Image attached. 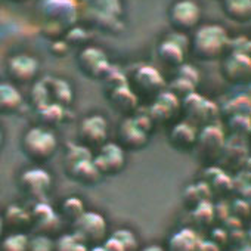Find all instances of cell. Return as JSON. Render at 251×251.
<instances>
[{"label": "cell", "instance_id": "7a4b0ae2", "mask_svg": "<svg viewBox=\"0 0 251 251\" xmlns=\"http://www.w3.org/2000/svg\"><path fill=\"white\" fill-rule=\"evenodd\" d=\"M23 154L36 166H42L53 158L58 151V138L52 129L43 126H33L21 138Z\"/></svg>", "mask_w": 251, "mask_h": 251}, {"label": "cell", "instance_id": "8992f818", "mask_svg": "<svg viewBox=\"0 0 251 251\" xmlns=\"http://www.w3.org/2000/svg\"><path fill=\"white\" fill-rule=\"evenodd\" d=\"M167 18L175 33L188 34L198 27L201 21V8L194 0H177L170 6Z\"/></svg>", "mask_w": 251, "mask_h": 251}, {"label": "cell", "instance_id": "d6986e66", "mask_svg": "<svg viewBox=\"0 0 251 251\" xmlns=\"http://www.w3.org/2000/svg\"><path fill=\"white\" fill-rule=\"evenodd\" d=\"M30 216H31V225L39 227L40 233L45 235H49L52 230H55L61 219V216L46 201L36 202L34 207L30 210Z\"/></svg>", "mask_w": 251, "mask_h": 251}, {"label": "cell", "instance_id": "3957f363", "mask_svg": "<svg viewBox=\"0 0 251 251\" xmlns=\"http://www.w3.org/2000/svg\"><path fill=\"white\" fill-rule=\"evenodd\" d=\"M65 173L81 185H95L102 177L93 164L92 151L83 145L70 147L65 157Z\"/></svg>", "mask_w": 251, "mask_h": 251}, {"label": "cell", "instance_id": "d4e9b609", "mask_svg": "<svg viewBox=\"0 0 251 251\" xmlns=\"http://www.w3.org/2000/svg\"><path fill=\"white\" fill-rule=\"evenodd\" d=\"M30 236L25 232H11L0 239V251H27Z\"/></svg>", "mask_w": 251, "mask_h": 251}, {"label": "cell", "instance_id": "f546056e", "mask_svg": "<svg viewBox=\"0 0 251 251\" xmlns=\"http://www.w3.org/2000/svg\"><path fill=\"white\" fill-rule=\"evenodd\" d=\"M112 236L121 244V247L124 248V251H139L138 250V247H139L138 238H136V235L132 230L123 227V229L115 230L112 233Z\"/></svg>", "mask_w": 251, "mask_h": 251}, {"label": "cell", "instance_id": "277c9868", "mask_svg": "<svg viewBox=\"0 0 251 251\" xmlns=\"http://www.w3.org/2000/svg\"><path fill=\"white\" fill-rule=\"evenodd\" d=\"M40 11L46 27L56 34H65L78 14L75 0H42Z\"/></svg>", "mask_w": 251, "mask_h": 251}, {"label": "cell", "instance_id": "e575fe53", "mask_svg": "<svg viewBox=\"0 0 251 251\" xmlns=\"http://www.w3.org/2000/svg\"><path fill=\"white\" fill-rule=\"evenodd\" d=\"M139 251H164V248L160 247V245H148V247H145V248H142Z\"/></svg>", "mask_w": 251, "mask_h": 251}, {"label": "cell", "instance_id": "6da1fadb", "mask_svg": "<svg viewBox=\"0 0 251 251\" xmlns=\"http://www.w3.org/2000/svg\"><path fill=\"white\" fill-rule=\"evenodd\" d=\"M227 31L217 24L197 27L192 39L189 40V49L200 61H216L225 56L227 52Z\"/></svg>", "mask_w": 251, "mask_h": 251}, {"label": "cell", "instance_id": "f1b7e54d", "mask_svg": "<svg viewBox=\"0 0 251 251\" xmlns=\"http://www.w3.org/2000/svg\"><path fill=\"white\" fill-rule=\"evenodd\" d=\"M87 245L74 233H64L53 241V251H87Z\"/></svg>", "mask_w": 251, "mask_h": 251}, {"label": "cell", "instance_id": "4316f807", "mask_svg": "<svg viewBox=\"0 0 251 251\" xmlns=\"http://www.w3.org/2000/svg\"><path fill=\"white\" fill-rule=\"evenodd\" d=\"M86 211L84 208V202L78 198V197H68L62 201L61 204V210H59V216H62L64 219H68L71 223L80 217L83 213Z\"/></svg>", "mask_w": 251, "mask_h": 251}, {"label": "cell", "instance_id": "9a60e30c", "mask_svg": "<svg viewBox=\"0 0 251 251\" xmlns=\"http://www.w3.org/2000/svg\"><path fill=\"white\" fill-rule=\"evenodd\" d=\"M222 74L223 77L233 84H245L251 77V59L250 55L230 53L225 56L222 62Z\"/></svg>", "mask_w": 251, "mask_h": 251}, {"label": "cell", "instance_id": "7402d4cb", "mask_svg": "<svg viewBox=\"0 0 251 251\" xmlns=\"http://www.w3.org/2000/svg\"><path fill=\"white\" fill-rule=\"evenodd\" d=\"M5 227H11L12 232H24L27 226H31V216L30 211L21 207L20 204H11L5 214L2 216Z\"/></svg>", "mask_w": 251, "mask_h": 251}, {"label": "cell", "instance_id": "5b68a950", "mask_svg": "<svg viewBox=\"0 0 251 251\" xmlns=\"http://www.w3.org/2000/svg\"><path fill=\"white\" fill-rule=\"evenodd\" d=\"M73 233L78 236L87 247H95L105 241L108 225L100 213L86 210L73 222Z\"/></svg>", "mask_w": 251, "mask_h": 251}, {"label": "cell", "instance_id": "1f68e13d", "mask_svg": "<svg viewBox=\"0 0 251 251\" xmlns=\"http://www.w3.org/2000/svg\"><path fill=\"white\" fill-rule=\"evenodd\" d=\"M89 40V33L81 28V27H71L67 33H65V39L64 42L70 46H84L86 42Z\"/></svg>", "mask_w": 251, "mask_h": 251}, {"label": "cell", "instance_id": "d590c367", "mask_svg": "<svg viewBox=\"0 0 251 251\" xmlns=\"http://www.w3.org/2000/svg\"><path fill=\"white\" fill-rule=\"evenodd\" d=\"M3 232H5V223H3L2 214H0V239H2V236H3Z\"/></svg>", "mask_w": 251, "mask_h": 251}, {"label": "cell", "instance_id": "8d00e7d4", "mask_svg": "<svg viewBox=\"0 0 251 251\" xmlns=\"http://www.w3.org/2000/svg\"><path fill=\"white\" fill-rule=\"evenodd\" d=\"M87 251H105V248H103L102 244H100V245H95V247H92V248H87Z\"/></svg>", "mask_w": 251, "mask_h": 251}, {"label": "cell", "instance_id": "ba28073f", "mask_svg": "<svg viewBox=\"0 0 251 251\" xmlns=\"http://www.w3.org/2000/svg\"><path fill=\"white\" fill-rule=\"evenodd\" d=\"M80 145L87 150H98L108 142V121L100 114H92L81 120L78 126Z\"/></svg>", "mask_w": 251, "mask_h": 251}, {"label": "cell", "instance_id": "8fae6325", "mask_svg": "<svg viewBox=\"0 0 251 251\" xmlns=\"http://www.w3.org/2000/svg\"><path fill=\"white\" fill-rule=\"evenodd\" d=\"M118 145L124 151H139L147 147L150 139V130L132 115L126 117L117 130Z\"/></svg>", "mask_w": 251, "mask_h": 251}, {"label": "cell", "instance_id": "603a6c76", "mask_svg": "<svg viewBox=\"0 0 251 251\" xmlns=\"http://www.w3.org/2000/svg\"><path fill=\"white\" fill-rule=\"evenodd\" d=\"M225 15L239 24L251 20V0H222Z\"/></svg>", "mask_w": 251, "mask_h": 251}, {"label": "cell", "instance_id": "4fadbf2b", "mask_svg": "<svg viewBox=\"0 0 251 251\" xmlns=\"http://www.w3.org/2000/svg\"><path fill=\"white\" fill-rule=\"evenodd\" d=\"M40 70L39 61L27 53L14 55L6 64V73L12 84H27L36 80Z\"/></svg>", "mask_w": 251, "mask_h": 251}, {"label": "cell", "instance_id": "cb8c5ba5", "mask_svg": "<svg viewBox=\"0 0 251 251\" xmlns=\"http://www.w3.org/2000/svg\"><path fill=\"white\" fill-rule=\"evenodd\" d=\"M49 81L50 83H48V80H45V84H46V89H48V96L52 95L50 103L67 106L73 100L71 86L65 80H59V78H50Z\"/></svg>", "mask_w": 251, "mask_h": 251}, {"label": "cell", "instance_id": "484cf974", "mask_svg": "<svg viewBox=\"0 0 251 251\" xmlns=\"http://www.w3.org/2000/svg\"><path fill=\"white\" fill-rule=\"evenodd\" d=\"M36 111L40 112V120L42 123L39 126H43V127H53L58 123H61L62 120V114H64V106L56 105V103H48L43 106L36 108Z\"/></svg>", "mask_w": 251, "mask_h": 251}, {"label": "cell", "instance_id": "7c38bea8", "mask_svg": "<svg viewBox=\"0 0 251 251\" xmlns=\"http://www.w3.org/2000/svg\"><path fill=\"white\" fill-rule=\"evenodd\" d=\"M77 62H78L81 73L86 77L93 78V80L105 78L112 68L105 52L100 50L99 48H92V46L84 48L78 53Z\"/></svg>", "mask_w": 251, "mask_h": 251}, {"label": "cell", "instance_id": "44dd1931", "mask_svg": "<svg viewBox=\"0 0 251 251\" xmlns=\"http://www.w3.org/2000/svg\"><path fill=\"white\" fill-rule=\"evenodd\" d=\"M23 105V95L12 83H0V114H15Z\"/></svg>", "mask_w": 251, "mask_h": 251}, {"label": "cell", "instance_id": "83f0119b", "mask_svg": "<svg viewBox=\"0 0 251 251\" xmlns=\"http://www.w3.org/2000/svg\"><path fill=\"white\" fill-rule=\"evenodd\" d=\"M170 247H172V251H195L197 235L188 229L180 230L172 238Z\"/></svg>", "mask_w": 251, "mask_h": 251}, {"label": "cell", "instance_id": "52a82bcc", "mask_svg": "<svg viewBox=\"0 0 251 251\" xmlns=\"http://www.w3.org/2000/svg\"><path fill=\"white\" fill-rule=\"evenodd\" d=\"M52 188V176L40 166L24 170L20 176V189L36 202L45 201Z\"/></svg>", "mask_w": 251, "mask_h": 251}, {"label": "cell", "instance_id": "4dcf8cb0", "mask_svg": "<svg viewBox=\"0 0 251 251\" xmlns=\"http://www.w3.org/2000/svg\"><path fill=\"white\" fill-rule=\"evenodd\" d=\"M27 251H53V239L49 235L39 233L30 238Z\"/></svg>", "mask_w": 251, "mask_h": 251}, {"label": "cell", "instance_id": "5bb4252c", "mask_svg": "<svg viewBox=\"0 0 251 251\" xmlns=\"http://www.w3.org/2000/svg\"><path fill=\"white\" fill-rule=\"evenodd\" d=\"M189 48V39L186 34L173 33L166 40H163L157 48V55L160 61L169 67H180L185 61L186 50Z\"/></svg>", "mask_w": 251, "mask_h": 251}, {"label": "cell", "instance_id": "836d02e7", "mask_svg": "<svg viewBox=\"0 0 251 251\" xmlns=\"http://www.w3.org/2000/svg\"><path fill=\"white\" fill-rule=\"evenodd\" d=\"M177 77H180V78H183V80H186V81L192 83L194 86H197L198 78H200V74H198V71H197V68H195V67L182 64V65L179 67Z\"/></svg>", "mask_w": 251, "mask_h": 251}, {"label": "cell", "instance_id": "2e32d148", "mask_svg": "<svg viewBox=\"0 0 251 251\" xmlns=\"http://www.w3.org/2000/svg\"><path fill=\"white\" fill-rule=\"evenodd\" d=\"M223 147H225L223 132L219 127H216L214 124L205 126V127H202L201 133H198L195 148H198L201 154H205L210 158H217L223 151Z\"/></svg>", "mask_w": 251, "mask_h": 251}, {"label": "cell", "instance_id": "e0dca14e", "mask_svg": "<svg viewBox=\"0 0 251 251\" xmlns=\"http://www.w3.org/2000/svg\"><path fill=\"white\" fill-rule=\"evenodd\" d=\"M179 108H180L179 98H176L172 92L163 90L160 95L155 96L148 114L154 124H155V121L164 123V121H170L176 115Z\"/></svg>", "mask_w": 251, "mask_h": 251}, {"label": "cell", "instance_id": "30bf717a", "mask_svg": "<svg viewBox=\"0 0 251 251\" xmlns=\"http://www.w3.org/2000/svg\"><path fill=\"white\" fill-rule=\"evenodd\" d=\"M129 87L138 96V99H139V96L151 98V96L160 95L164 90L166 81H164L163 75L154 67L142 65L133 73Z\"/></svg>", "mask_w": 251, "mask_h": 251}, {"label": "cell", "instance_id": "9c48e42d", "mask_svg": "<svg viewBox=\"0 0 251 251\" xmlns=\"http://www.w3.org/2000/svg\"><path fill=\"white\" fill-rule=\"evenodd\" d=\"M93 164L102 177L117 176L126 167V151L115 142H106L96 150Z\"/></svg>", "mask_w": 251, "mask_h": 251}, {"label": "cell", "instance_id": "ffe728a7", "mask_svg": "<svg viewBox=\"0 0 251 251\" xmlns=\"http://www.w3.org/2000/svg\"><path fill=\"white\" fill-rule=\"evenodd\" d=\"M109 100L112 106L126 117H132L139 103V99L129 87V83L112 87L109 92Z\"/></svg>", "mask_w": 251, "mask_h": 251}, {"label": "cell", "instance_id": "f35d334b", "mask_svg": "<svg viewBox=\"0 0 251 251\" xmlns=\"http://www.w3.org/2000/svg\"><path fill=\"white\" fill-rule=\"evenodd\" d=\"M3 144V135H2V130H0V147Z\"/></svg>", "mask_w": 251, "mask_h": 251}, {"label": "cell", "instance_id": "d6a6232c", "mask_svg": "<svg viewBox=\"0 0 251 251\" xmlns=\"http://www.w3.org/2000/svg\"><path fill=\"white\" fill-rule=\"evenodd\" d=\"M250 50H251V43H250V40L247 37L241 36V37L229 39L227 52L241 53V55H250Z\"/></svg>", "mask_w": 251, "mask_h": 251}, {"label": "cell", "instance_id": "ac0fdd59", "mask_svg": "<svg viewBox=\"0 0 251 251\" xmlns=\"http://www.w3.org/2000/svg\"><path fill=\"white\" fill-rule=\"evenodd\" d=\"M197 139H198L197 126H194L188 120L175 124L173 129L170 130V135H169L170 145L175 150H179V151H191V150H194L195 144H197Z\"/></svg>", "mask_w": 251, "mask_h": 251}, {"label": "cell", "instance_id": "74e56055", "mask_svg": "<svg viewBox=\"0 0 251 251\" xmlns=\"http://www.w3.org/2000/svg\"><path fill=\"white\" fill-rule=\"evenodd\" d=\"M9 2H12V3H25V2H28V0H9Z\"/></svg>", "mask_w": 251, "mask_h": 251}]
</instances>
